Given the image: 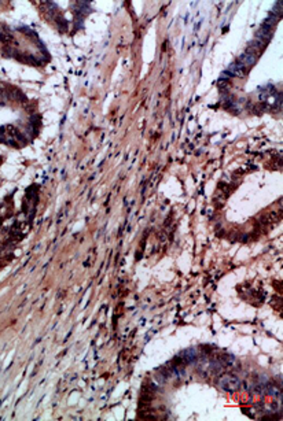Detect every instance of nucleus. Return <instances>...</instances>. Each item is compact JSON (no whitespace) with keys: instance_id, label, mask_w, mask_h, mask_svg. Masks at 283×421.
<instances>
[{"instance_id":"nucleus-1","label":"nucleus","mask_w":283,"mask_h":421,"mask_svg":"<svg viewBox=\"0 0 283 421\" xmlns=\"http://www.w3.org/2000/svg\"><path fill=\"white\" fill-rule=\"evenodd\" d=\"M241 380L239 377H237L235 375H224L220 377V380H219V387H220L221 391H225V392H234L237 390H239L241 388Z\"/></svg>"}]
</instances>
